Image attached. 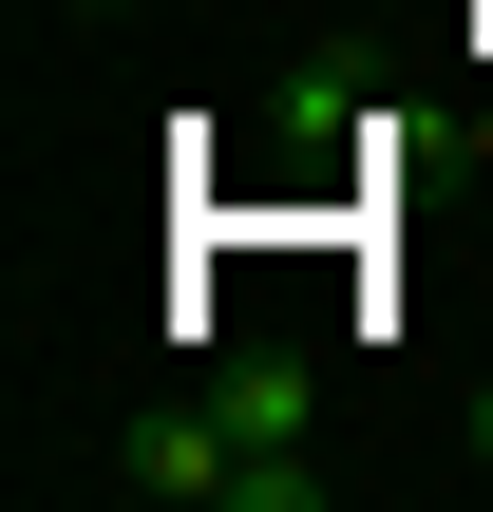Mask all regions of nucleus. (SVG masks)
<instances>
[{"instance_id": "3", "label": "nucleus", "mask_w": 493, "mask_h": 512, "mask_svg": "<svg viewBox=\"0 0 493 512\" xmlns=\"http://www.w3.org/2000/svg\"><path fill=\"white\" fill-rule=\"evenodd\" d=\"M475 475H493V399H475Z\"/></svg>"}, {"instance_id": "2", "label": "nucleus", "mask_w": 493, "mask_h": 512, "mask_svg": "<svg viewBox=\"0 0 493 512\" xmlns=\"http://www.w3.org/2000/svg\"><path fill=\"white\" fill-rule=\"evenodd\" d=\"M228 418H247V437H285V456H304V437H323V380H304V361H247V380H228Z\"/></svg>"}, {"instance_id": "1", "label": "nucleus", "mask_w": 493, "mask_h": 512, "mask_svg": "<svg viewBox=\"0 0 493 512\" xmlns=\"http://www.w3.org/2000/svg\"><path fill=\"white\" fill-rule=\"evenodd\" d=\"M95 475H114V494H152V512H323V456L247 437L228 399H133Z\"/></svg>"}]
</instances>
